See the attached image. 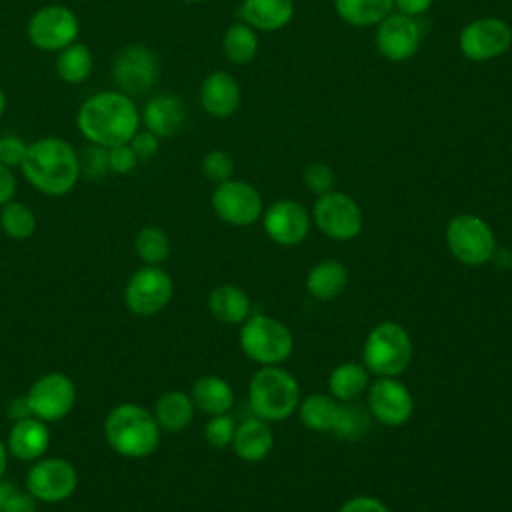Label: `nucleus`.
I'll list each match as a JSON object with an SVG mask.
<instances>
[{"label": "nucleus", "mask_w": 512, "mask_h": 512, "mask_svg": "<svg viewBox=\"0 0 512 512\" xmlns=\"http://www.w3.org/2000/svg\"><path fill=\"white\" fill-rule=\"evenodd\" d=\"M140 110L132 96L120 90H102L86 98L76 114L80 134L96 146L112 148L130 142L140 130Z\"/></svg>", "instance_id": "f257e3e1"}, {"label": "nucleus", "mask_w": 512, "mask_h": 512, "mask_svg": "<svg viewBox=\"0 0 512 512\" xmlns=\"http://www.w3.org/2000/svg\"><path fill=\"white\" fill-rule=\"evenodd\" d=\"M20 170L28 184L46 196H64L80 180V154L58 136H44L28 144Z\"/></svg>", "instance_id": "f03ea898"}, {"label": "nucleus", "mask_w": 512, "mask_h": 512, "mask_svg": "<svg viewBox=\"0 0 512 512\" xmlns=\"http://www.w3.org/2000/svg\"><path fill=\"white\" fill-rule=\"evenodd\" d=\"M160 426L152 410L136 404H116L104 420L106 444L124 458L140 460L152 456L160 446Z\"/></svg>", "instance_id": "7ed1b4c3"}, {"label": "nucleus", "mask_w": 512, "mask_h": 512, "mask_svg": "<svg viewBox=\"0 0 512 512\" xmlns=\"http://www.w3.org/2000/svg\"><path fill=\"white\" fill-rule=\"evenodd\" d=\"M300 402V384L292 372L278 366H260L248 382V406L264 422L292 416Z\"/></svg>", "instance_id": "20e7f679"}, {"label": "nucleus", "mask_w": 512, "mask_h": 512, "mask_svg": "<svg viewBox=\"0 0 512 512\" xmlns=\"http://www.w3.org/2000/svg\"><path fill=\"white\" fill-rule=\"evenodd\" d=\"M412 360V338L394 322H378L364 338L362 364L374 376H400Z\"/></svg>", "instance_id": "39448f33"}, {"label": "nucleus", "mask_w": 512, "mask_h": 512, "mask_svg": "<svg viewBox=\"0 0 512 512\" xmlns=\"http://www.w3.org/2000/svg\"><path fill=\"white\" fill-rule=\"evenodd\" d=\"M238 344L244 356L258 366H278L290 358L294 336L284 322L266 314H250L240 324Z\"/></svg>", "instance_id": "423d86ee"}, {"label": "nucleus", "mask_w": 512, "mask_h": 512, "mask_svg": "<svg viewBox=\"0 0 512 512\" xmlns=\"http://www.w3.org/2000/svg\"><path fill=\"white\" fill-rule=\"evenodd\" d=\"M448 252L466 266L488 264L496 252V236L486 220L474 214H456L446 224Z\"/></svg>", "instance_id": "0eeeda50"}, {"label": "nucleus", "mask_w": 512, "mask_h": 512, "mask_svg": "<svg viewBox=\"0 0 512 512\" xmlns=\"http://www.w3.org/2000/svg\"><path fill=\"white\" fill-rule=\"evenodd\" d=\"M174 296L172 276L162 266L144 264L124 286V304L134 316H156Z\"/></svg>", "instance_id": "6e6552de"}, {"label": "nucleus", "mask_w": 512, "mask_h": 512, "mask_svg": "<svg viewBox=\"0 0 512 512\" xmlns=\"http://www.w3.org/2000/svg\"><path fill=\"white\" fill-rule=\"evenodd\" d=\"M80 20L64 4H46L38 8L26 26L28 40L42 52H60L78 40Z\"/></svg>", "instance_id": "1a4fd4ad"}, {"label": "nucleus", "mask_w": 512, "mask_h": 512, "mask_svg": "<svg viewBox=\"0 0 512 512\" xmlns=\"http://www.w3.org/2000/svg\"><path fill=\"white\" fill-rule=\"evenodd\" d=\"M24 488L46 504L68 500L78 488V472L72 462L60 456H42L34 460L26 472Z\"/></svg>", "instance_id": "9d476101"}, {"label": "nucleus", "mask_w": 512, "mask_h": 512, "mask_svg": "<svg viewBox=\"0 0 512 512\" xmlns=\"http://www.w3.org/2000/svg\"><path fill=\"white\" fill-rule=\"evenodd\" d=\"M30 416L50 424L66 418L76 404V384L64 372L38 376L24 394Z\"/></svg>", "instance_id": "9b49d317"}, {"label": "nucleus", "mask_w": 512, "mask_h": 512, "mask_svg": "<svg viewBox=\"0 0 512 512\" xmlns=\"http://www.w3.org/2000/svg\"><path fill=\"white\" fill-rule=\"evenodd\" d=\"M312 222L330 240L348 242L362 232L364 216L352 196L330 190L314 202Z\"/></svg>", "instance_id": "f8f14e48"}, {"label": "nucleus", "mask_w": 512, "mask_h": 512, "mask_svg": "<svg viewBox=\"0 0 512 512\" xmlns=\"http://www.w3.org/2000/svg\"><path fill=\"white\" fill-rule=\"evenodd\" d=\"M112 76L120 92L140 96L154 88L160 78V62L144 44L122 46L112 62Z\"/></svg>", "instance_id": "ddd939ff"}, {"label": "nucleus", "mask_w": 512, "mask_h": 512, "mask_svg": "<svg viewBox=\"0 0 512 512\" xmlns=\"http://www.w3.org/2000/svg\"><path fill=\"white\" fill-rule=\"evenodd\" d=\"M214 214L230 226H250L262 218L264 204L260 192L244 180H226L216 184L210 196Z\"/></svg>", "instance_id": "4468645a"}, {"label": "nucleus", "mask_w": 512, "mask_h": 512, "mask_svg": "<svg viewBox=\"0 0 512 512\" xmlns=\"http://www.w3.org/2000/svg\"><path fill=\"white\" fill-rule=\"evenodd\" d=\"M366 408L374 420L384 426H404L414 412V398L396 376H376L366 390Z\"/></svg>", "instance_id": "2eb2a0df"}, {"label": "nucleus", "mask_w": 512, "mask_h": 512, "mask_svg": "<svg viewBox=\"0 0 512 512\" xmlns=\"http://www.w3.org/2000/svg\"><path fill=\"white\" fill-rule=\"evenodd\" d=\"M512 44V28L502 18L482 16L468 22L458 38L460 52L474 62L502 56Z\"/></svg>", "instance_id": "dca6fc26"}, {"label": "nucleus", "mask_w": 512, "mask_h": 512, "mask_svg": "<svg viewBox=\"0 0 512 512\" xmlns=\"http://www.w3.org/2000/svg\"><path fill=\"white\" fill-rule=\"evenodd\" d=\"M312 218L296 200H276L262 212V228L278 246H296L310 232Z\"/></svg>", "instance_id": "f3484780"}, {"label": "nucleus", "mask_w": 512, "mask_h": 512, "mask_svg": "<svg viewBox=\"0 0 512 512\" xmlns=\"http://www.w3.org/2000/svg\"><path fill=\"white\" fill-rule=\"evenodd\" d=\"M374 40L378 52L384 58L392 62H402L416 54L422 40V30L414 16L390 12L384 20L378 22Z\"/></svg>", "instance_id": "a211bd4d"}, {"label": "nucleus", "mask_w": 512, "mask_h": 512, "mask_svg": "<svg viewBox=\"0 0 512 512\" xmlns=\"http://www.w3.org/2000/svg\"><path fill=\"white\" fill-rule=\"evenodd\" d=\"M48 446H50V428L46 422L34 416H26L12 422L6 438V448L12 458L32 464L34 460L46 456Z\"/></svg>", "instance_id": "6ab92c4d"}, {"label": "nucleus", "mask_w": 512, "mask_h": 512, "mask_svg": "<svg viewBox=\"0 0 512 512\" xmlns=\"http://www.w3.org/2000/svg\"><path fill=\"white\" fill-rule=\"evenodd\" d=\"M186 118L184 102L170 92H160L156 96H150L140 112V120L144 122V128L156 134L158 138H170L174 136Z\"/></svg>", "instance_id": "aec40b11"}, {"label": "nucleus", "mask_w": 512, "mask_h": 512, "mask_svg": "<svg viewBox=\"0 0 512 512\" xmlns=\"http://www.w3.org/2000/svg\"><path fill=\"white\" fill-rule=\"evenodd\" d=\"M200 104L214 118H228L240 104V86L224 70L210 72L200 84Z\"/></svg>", "instance_id": "412c9836"}, {"label": "nucleus", "mask_w": 512, "mask_h": 512, "mask_svg": "<svg viewBox=\"0 0 512 512\" xmlns=\"http://www.w3.org/2000/svg\"><path fill=\"white\" fill-rule=\"evenodd\" d=\"M230 446L242 462L256 464V462H262L272 452L274 432L268 422L254 416L236 424Z\"/></svg>", "instance_id": "4be33fe9"}, {"label": "nucleus", "mask_w": 512, "mask_h": 512, "mask_svg": "<svg viewBox=\"0 0 512 512\" xmlns=\"http://www.w3.org/2000/svg\"><path fill=\"white\" fill-rule=\"evenodd\" d=\"M348 268L336 260V258H324L318 260L306 274V292L320 300V302H328L338 298L346 286H348Z\"/></svg>", "instance_id": "5701e85b"}, {"label": "nucleus", "mask_w": 512, "mask_h": 512, "mask_svg": "<svg viewBox=\"0 0 512 512\" xmlns=\"http://www.w3.org/2000/svg\"><path fill=\"white\" fill-rule=\"evenodd\" d=\"M294 16L292 0H242L240 18L254 30L274 32L284 28Z\"/></svg>", "instance_id": "b1692460"}, {"label": "nucleus", "mask_w": 512, "mask_h": 512, "mask_svg": "<svg viewBox=\"0 0 512 512\" xmlns=\"http://www.w3.org/2000/svg\"><path fill=\"white\" fill-rule=\"evenodd\" d=\"M190 398L198 410H202L208 416H216L230 412L234 404V390L230 382L224 380L222 376L206 374L192 384Z\"/></svg>", "instance_id": "393cba45"}, {"label": "nucleus", "mask_w": 512, "mask_h": 512, "mask_svg": "<svg viewBox=\"0 0 512 512\" xmlns=\"http://www.w3.org/2000/svg\"><path fill=\"white\" fill-rule=\"evenodd\" d=\"M210 314L222 324H242L250 316V296L234 284H218L208 296Z\"/></svg>", "instance_id": "a878e982"}, {"label": "nucleus", "mask_w": 512, "mask_h": 512, "mask_svg": "<svg viewBox=\"0 0 512 512\" xmlns=\"http://www.w3.org/2000/svg\"><path fill=\"white\" fill-rule=\"evenodd\" d=\"M370 386V372L360 362H340L328 374V392L338 402H356Z\"/></svg>", "instance_id": "bb28decb"}, {"label": "nucleus", "mask_w": 512, "mask_h": 512, "mask_svg": "<svg viewBox=\"0 0 512 512\" xmlns=\"http://www.w3.org/2000/svg\"><path fill=\"white\" fill-rule=\"evenodd\" d=\"M194 410H196V406H194L190 394H186L182 390H168L158 396V400L154 402L152 414H154L160 430L180 432V430L188 428V424L192 422Z\"/></svg>", "instance_id": "cd10ccee"}, {"label": "nucleus", "mask_w": 512, "mask_h": 512, "mask_svg": "<svg viewBox=\"0 0 512 512\" xmlns=\"http://www.w3.org/2000/svg\"><path fill=\"white\" fill-rule=\"evenodd\" d=\"M340 402L330 394H310L298 402V418L304 428L312 432H330L334 430L338 418Z\"/></svg>", "instance_id": "c85d7f7f"}, {"label": "nucleus", "mask_w": 512, "mask_h": 512, "mask_svg": "<svg viewBox=\"0 0 512 512\" xmlns=\"http://www.w3.org/2000/svg\"><path fill=\"white\" fill-rule=\"evenodd\" d=\"M394 0H334L340 20L352 26H374L392 12Z\"/></svg>", "instance_id": "c756f323"}, {"label": "nucleus", "mask_w": 512, "mask_h": 512, "mask_svg": "<svg viewBox=\"0 0 512 512\" xmlns=\"http://www.w3.org/2000/svg\"><path fill=\"white\" fill-rule=\"evenodd\" d=\"M94 58L84 42H74L58 52L56 74L66 84H82L92 74Z\"/></svg>", "instance_id": "7c9ffc66"}, {"label": "nucleus", "mask_w": 512, "mask_h": 512, "mask_svg": "<svg viewBox=\"0 0 512 512\" xmlns=\"http://www.w3.org/2000/svg\"><path fill=\"white\" fill-rule=\"evenodd\" d=\"M370 412L368 408H364L362 404L356 402H340V410H338V418L334 424L332 434L340 440H348V442H356L362 440L368 430H370Z\"/></svg>", "instance_id": "2f4dec72"}, {"label": "nucleus", "mask_w": 512, "mask_h": 512, "mask_svg": "<svg viewBox=\"0 0 512 512\" xmlns=\"http://www.w3.org/2000/svg\"><path fill=\"white\" fill-rule=\"evenodd\" d=\"M222 48L230 62L248 64L256 56L258 36H256L254 28H250L248 24L236 22V24L228 26V30L224 32Z\"/></svg>", "instance_id": "473e14b6"}, {"label": "nucleus", "mask_w": 512, "mask_h": 512, "mask_svg": "<svg viewBox=\"0 0 512 512\" xmlns=\"http://www.w3.org/2000/svg\"><path fill=\"white\" fill-rule=\"evenodd\" d=\"M0 228L12 240H28L36 232V214L24 202L10 200L0 210Z\"/></svg>", "instance_id": "72a5a7b5"}, {"label": "nucleus", "mask_w": 512, "mask_h": 512, "mask_svg": "<svg viewBox=\"0 0 512 512\" xmlns=\"http://www.w3.org/2000/svg\"><path fill=\"white\" fill-rule=\"evenodd\" d=\"M136 256L150 266H160L170 256V238L158 226H144L134 238Z\"/></svg>", "instance_id": "f704fd0d"}, {"label": "nucleus", "mask_w": 512, "mask_h": 512, "mask_svg": "<svg viewBox=\"0 0 512 512\" xmlns=\"http://www.w3.org/2000/svg\"><path fill=\"white\" fill-rule=\"evenodd\" d=\"M234 430H236V422L234 418L226 412V414H216L210 416L206 426H204V438L212 448H228L232 444L234 438Z\"/></svg>", "instance_id": "c9c22d12"}, {"label": "nucleus", "mask_w": 512, "mask_h": 512, "mask_svg": "<svg viewBox=\"0 0 512 512\" xmlns=\"http://www.w3.org/2000/svg\"><path fill=\"white\" fill-rule=\"evenodd\" d=\"M202 174L214 182H226L234 174V160L226 150H210L202 160Z\"/></svg>", "instance_id": "e433bc0d"}, {"label": "nucleus", "mask_w": 512, "mask_h": 512, "mask_svg": "<svg viewBox=\"0 0 512 512\" xmlns=\"http://www.w3.org/2000/svg\"><path fill=\"white\" fill-rule=\"evenodd\" d=\"M108 170V148L90 144L80 156V172H84L88 178H102Z\"/></svg>", "instance_id": "4c0bfd02"}, {"label": "nucleus", "mask_w": 512, "mask_h": 512, "mask_svg": "<svg viewBox=\"0 0 512 512\" xmlns=\"http://www.w3.org/2000/svg\"><path fill=\"white\" fill-rule=\"evenodd\" d=\"M304 182L306 188L312 190L314 194H326L332 190L334 184V172L330 166L322 164V162H314L304 170Z\"/></svg>", "instance_id": "58836bf2"}, {"label": "nucleus", "mask_w": 512, "mask_h": 512, "mask_svg": "<svg viewBox=\"0 0 512 512\" xmlns=\"http://www.w3.org/2000/svg\"><path fill=\"white\" fill-rule=\"evenodd\" d=\"M26 148L28 144L20 136H14V134L0 136V164L8 168H14V166L20 168Z\"/></svg>", "instance_id": "ea45409f"}, {"label": "nucleus", "mask_w": 512, "mask_h": 512, "mask_svg": "<svg viewBox=\"0 0 512 512\" xmlns=\"http://www.w3.org/2000/svg\"><path fill=\"white\" fill-rule=\"evenodd\" d=\"M136 164H138V156L134 154V150L128 142L108 148V166L112 172L128 174L136 168Z\"/></svg>", "instance_id": "a19ab883"}, {"label": "nucleus", "mask_w": 512, "mask_h": 512, "mask_svg": "<svg viewBox=\"0 0 512 512\" xmlns=\"http://www.w3.org/2000/svg\"><path fill=\"white\" fill-rule=\"evenodd\" d=\"M158 142L160 138L156 134H152L150 130H138L132 138H130V146L134 150V154L140 158H152L158 152Z\"/></svg>", "instance_id": "79ce46f5"}, {"label": "nucleus", "mask_w": 512, "mask_h": 512, "mask_svg": "<svg viewBox=\"0 0 512 512\" xmlns=\"http://www.w3.org/2000/svg\"><path fill=\"white\" fill-rule=\"evenodd\" d=\"M36 498L24 488V490H14L2 504L0 512H36Z\"/></svg>", "instance_id": "37998d69"}, {"label": "nucleus", "mask_w": 512, "mask_h": 512, "mask_svg": "<svg viewBox=\"0 0 512 512\" xmlns=\"http://www.w3.org/2000/svg\"><path fill=\"white\" fill-rule=\"evenodd\" d=\"M338 512H390L388 506L374 496H354L346 500Z\"/></svg>", "instance_id": "c03bdc74"}, {"label": "nucleus", "mask_w": 512, "mask_h": 512, "mask_svg": "<svg viewBox=\"0 0 512 512\" xmlns=\"http://www.w3.org/2000/svg\"><path fill=\"white\" fill-rule=\"evenodd\" d=\"M14 194H16V176L12 168L0 164V208L10 200H14Z\"/></svg>", "instance_id": "a18cd8bd"}, {"label": "nucleus", "mask_w": 512, "mask_h": 512, "mask_svg": "<svg viewBox=\"0 0 512 512\" xmlns=\"http://www.w3.org/2000/svg\"><path fill=\"white\" fill-rule=\"evenodd\" d=\"M432 0H394V6L400 10V14L406 16H418L424 14L430 8Z\"/></svg>", "instance_id": "49530a36"}, {"label": "nucleus", "mask_w": 512, "mask_h": 512, "mask_svg": "<svg viewBox=\"0 0 512 512\" xmlns=\"http://www.w3.org/2000/svg\"><path fill=\"white\" fill-rule=\"evenodd\" d=\"M8 448H6V442L0 440V480L4 478L6 474V468H8Z\"/></svg>", "instance_id": "de8ad7c7"}, {"label": "nucleus", "mask_w": 512, "mask_h": 512, "mask_svg": "<svg viewBox=\"0 0 512 512\" xmlns=\"http://www.w3.org/2000/svg\"><path fill=\"white\" fill-rule=\"evenodd\" d=\"M4 110H6V94H4V90L0 88V118L4 116Z\"/></svg>", "instance_id": "09e8293b"}, {"label": "nucleus", "mask_w": 512, "mask_h": 512, "mask_svg": "<svg viewBox=\"0 0 512 512\" xmlns=\"http://www.w3.org/2000/svg\"><path fill=\"white\" fill-rule=\"evenodd\" d=\"M184 2H202V0H184Z\"/></svg>", "instance_id": "8fccbe9b"}]
</instances>
